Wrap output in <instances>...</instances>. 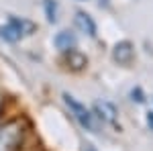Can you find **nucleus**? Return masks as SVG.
Instances as JSON below:
<instances>
[{"label": "nucleus", "instance_id": "0eeeda50", "mask_svg": "<svg viewBox=\"0 0 153 151\" xmlns=\"http://www.w3.org/2000/svg\"><path fill=\"white\" fill-rule=\"evenodd\" d=\"M0 39L8 41V43H16V41L23 39V33L12 23H6V25H0Z\"/></svg>", "mask_w": 153, "mask_h": 151}, {"label": "nucleus", "instance_id": "20e7f679", "mask_svg": "<svg viewBox=\"0 0 153 151\" xmlns=\"http://www.w3.org/2000/svg\"><path fill=\"white\" fill-rule=\"evenodd\" d=\"M112 59L117 61L118 65H129L131 61L135 59V45L131 41H127V39L114 43V47H112Z\"/></svg>", "mask_w": 153, "mask_h": 151}, {"label": "nucleus", "instance_id": "f03ea898", "mask_svg": "<svg viewBox=\"0 0 153 151\" xmlns=\"http://www.w3.org/2000/svg\"><path fill=\"white\" fill-rule=\"evenodd\" d=\"M21 139H23V125L19 121L0 127V151H14Z\"/></svg>", "mask_w": 153, "mask_h": 151}, {"label": "nucleus", "instance_id": "f257e3e1", "mask_svg": "<svg viewBox=\"0 0 153 151\" xmlns=\"http://www.w3.org/2000/svg\"><path fill=\"white\" fill-rule=\"evenodd\" d=\"M63 102H65V106L70 108V115L78 121L80 127L86 129V131H90V133H96L98 125H96V116L92 115V110H88L80 100H76V98L70 96L68 92L63 94Z\"/></svg>", "mask_w": 153, "mask_h": 151}, {"label": "nucleus", "instance_id": "423d86ee", "mask_svg": "<svg viewBox=\"0 0 153 151\" xmlns=\"http://www.w3.org/2000/svg\"><path fill=\"white\" fill-rule=\"evenodd\" d=\"M74 25H76L82 33H86L88 37H96V23H94V19H92L88 12L78 10L76 16H74Z\"/></svg>", "mask_w": 153, "mask_h": 151}, {"label": "nucleus", "instance_id": "9b49d317", "mask_svg": "<svg viewBox=\"0 0 153 151\" xmlns=\"http://www.w3.org/2000/svg\"><path fill=\"white\" fill-rule=\"evenodd\" d=\"M131 96H133V100H137V102H145V96H143L141 88H135V90L131 92Z\"/></svg>", "mask_w": 153, "mask_h": 151}, {"label": "nucleus", "instance_id": "f8f14e48", "mask_svg": "<svg viewBox=\"0 0 153 151\" xmlns=\"http://www.w3.org/2000/svg\"><path fill=\"white\" fill-rule=\"evenodd\" d=\"M147 125H149V129L153 131V112H147Z\"/></svg>", "mask_w": 153, "mask_h": 151}, {"label": "nucleus", "instance_id": "6e6552de", "mask_svg": "<svg viewBox=\"0 0 153 151\" xmlns=\"http://www.w3.org/2000/svg\"><path fill=\"white\" fill-rule=\"evenodd\" d=\"M8 23H12L21 33H23V37L27 35H33L37 31V25L33 23V21H29V19H19V16H8Z\"/></svg>", "mask_w": 153, "mask_h": 151}, {"label": "nucleus", "instance_id": "4468645a", "mask_svg": "<svg viewBox=\"0 0 153 151\" xmlns=\"http://www.w3.org/2000/svg\"><path fill=\"white\" fill-rule=\"evenodd\" d=\"M0 108H2V96H0Z\"/></svg>", "mask_w": 153, "mask_h": 151}, {"label": "nucleus", "instance_id": "9d476101", "mask_svg": "<svg viewBox=\"0 0 153 151\" xmlns=\"http://www.w3.org/2000/svg\"><path fill=\"white\" fill-rule=\"evenodd\" d=\"M43 10H45V16H47V23H57V0H43Z\"/></svg>", "mask_w": 153, "mask_h": 151}, {"label": "nucleus", "instance_id": "ddd939ff", "mask_svg": "<svg viewBox=\"0 0 153 151\" xmlns=\"http://www.w3.org/2000/svg\"><path fill=\"white\" fill-rule=\"evenodd\" d=\"M84 151H96V149H94V145L88 143V145H84Z\"/></svg>", "mask_w": 153, "mask_h": 151}, {"label": "nucleus", "instance_id": "7ed1b4c3", "mask_svg": "<svg viewBox=\"0 0 153 151\" xmlns=\"http://www.w3.org/2000/svg\"><path fill=\"white\" fill-rule=\"evenodd\" d=\"M92 115H94L98 121L106 123V125H117L118 108L112 104V102H108V100H98V102H94V106H92Z\"/></svg>", "mask_w": 153, "mask_h": 151}, {"label": "nucleus", "instance_id": "1a4fd4ad", "mask_svg": "<svg viewBox=\"0 0 153 151\" xmlns=\"http://www.w3.org/2000/svg\"><path fill=\"white\" fill-rule=\"evenodd\" d=\"M65 55H68V63H70V68H71V70H76V71L84 70V65L88 63L86 55H82L78 49H71V51H68V53H65Z\"/></svg>", "mask_w": 153, "mask_h": 151}, {"label": "nucleus", "instance_id": "39448f33", "mask_svg": "<svg viewBox=\"0 0 153 151\" xmlns=\"http://www.w3.org/2000/svg\"><path fill=\"white\" fill-rule=\"evenodd\" d=\"M53 43H55V47H57L61 53H68V51H71V49H76L78 47V37L74 35L71 31H59L57 35H55V39H53Z\"/></svg>", "mask_w": 153, "mask_h": 151}]
</instances>
